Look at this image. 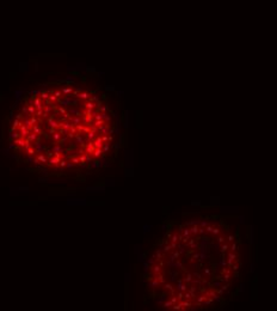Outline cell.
Returning a JSON list of instances; mask_svg holds the SVG:
<instances>
[{"instance_id": "3957f363", "label": "cell", "mask_w": 277, "mask_h": 311, "mask_svg": "<svg viewBox=\"0 0 277 311\" xmlns=\"http://www.w3.org/2000/svg\"><path fill=\"white\" fill-rule=\"evenodd\" d=\"M38 159H39V162L41 163H47V157H44L43 153H41V154H38Z\"/></svg>"}, {"instance_id": "9c48e42d", "label": "cell", "mask_w": 277, "mask_h": 311, "mask_svg": "<svg viewBox=\"0 0 277 311\" xmlns=\"http://www.w3.org/2000/svg\"><path fill=\"white\" fill-rule=\"evenodd\" d=\"M35 159H33V156H29L27 157V162H33Z\"/></svg>"}, {"instance_id": "7a4b0ae2", "label": "cell", "mask_w": 277, "mask_h": 311, "mask_svg": "<svg viewBox=\"0 0 277 311\" xmlns=\"http://www.w3.org/2000/svg\"><path fill=\"white\" fill-rule=\"evenodd\" d=\"M102 153H103V148H96L93 152V157H99Z\"/></svg>"}, {"instance_id": "ba28073f", "label": "cell", "mask_w": 277, "mask_h": 311, "mask_svg": "<svg viewBox=\"0 0 277 311\" xmlns=\"http://www.w3.org/2000/svg\"><path fill=\"white\" fill-rule=\"evenodd\" d=\"M73 166H74V164H71V163H68V162H67V164H66V168H67V169H72Z\"/></svg>"}, {"instance_id": "8992f818", "label": "cell", "mask_w": 277, "mask_h": 311, "mask_svg": "<svg viewBox=\"0 0 277 311\" xmlns=\"http://www.w3.org/2000/svg\"><path fill=\"white\" fill-rule=\"evenodd\" d=\"M66 164H67V162H66V160H61L59 165H60L61 168H66Z\"/></svg>"}, {"instance_id": "52a82bcc", "label": "cell", "mask_w": 277, "mask_h": 311, "mask_svg": "<svg viewBox=\"0 0 277 311\" xmlns=\"http://www.w3.org/2000/svg\"><path fill=\"white\" fill-rule=\"evenodd\" d=\"M72 162H73V164H78V163H80V160L78 158H74V157H72Z\"/></svg>"}, {"instance_id": "5b68a950", "label": "cell", "mask_w": 277, "mask_h": 311, "mask_svg": "<svg viewBox=\"0 0 277 311\" xmlns=\"http://www.w3.org/2000/svg\"><path fill=\"white\" fill-rule=\"evenodd\" d=\"M79 160H80V163H81V164H85V163H86V154H80V157H79Z\"/></svg>"}, {"instance_id": "277c9868", "label": "cell", "mask_w": 277, "mask_h": 311, "mask_svg": "<svg viewBox=\"0 0 277 311\" xmlns=\"http://www.w3.org/2000/svg\"><path fill=\"white\" fill-rule=\"evenodd\" d=\"M25 151H26V154H29V156H33V154L36 153V151H35V148L33 147L27 148V150H25Z\"/></svg>"}, {"instance_id": "6da1fadb", "label": "cell", "mask_w": 277, "mask_h": 311, "mask_svg": "<svg viewBox=\"0 0 277 311\" xmlns=\"http://www.w3.org/2000/svg\"><path fill=\"white\" fill-rule=\"evenodd\" d=\"M60 162H61V158L60 157H53V158H50L49 159V164L50 165H54V166H57L59 164H60Z\"/></svg>"}]
</instances>
